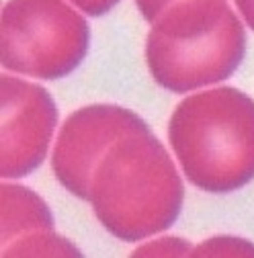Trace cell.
<instances>
[{
  "mask_svg": "<svg viewBox=\"0 0 254 258\" xmlns=\"http://www.w3.org/2000/svg\"><path fill=\"white\" fill-rule=\"evenodd\" d=\"M184 186L152 132L119 140L99 162L88 201L101 225L123 242L156 236L176 221Z\"/></svg>",
  "mask_w": 254,
  "mask_h": 258,
  "instance_id": "6da1fadb",
  "label": "cell"
},
{
  "mask_svg": "<svg viewBox=\"0 0 254 258\" xmlns=\"http://www.w3.org/2000/svg\"><path fill=\"white\" fill-rule=\"evenodd\" d=\"M168 140L201 190L232 192L254 178V101L238 88L186 96L170 117Z\"/></svg>",
  "mask_w": 254,
  "mask_h": 258,
  "instance_id": "7a4b0ae2",
  "label": "cell"
},
{
  "mask_svg": "<svg viewBox=\"0 0 254 258\" xmlns=\"http://www.w3.org/2000/svg\"><path fill=\"white\" fill-rule=\"evenodd\" d=\"M244 55V25L226 0H178L152 23L146 39L152 78L172 92L230 78Z\"/></svg>",
  "mask_w": 254,
  "mask_h": 258,
  "instance_id": "3957f363",
  "label": "cell"
},
{
  "mask_svg": "<svg viewBox=\"0 0 254 258\" xmlns=\"http://www.w3.org/2000/svg\"><path fill=\"white\" fill-rule=\"evenodd\" d=\"M90 29L66 0H9L3 9V66L9 72L55 80L86 57Z\"/></svg>",
  "mask_w": 254,
  "mask_h": 258,
  "instance_id": "277c9868",
  "label": "cell"
},
{
  "mask_svg": "<svg viewBox=\"0 0 254 258\" xmlns=\"http://www.w3.org/2000/svg\"><path fill=\"white\" fill-rule=\"evenodd\" d=\"M150 132L148 123L117 105H88L64 121L51 154L53 174L74 197L86 199L103 156L125 136Z\"/></svg>",
  "mask_w": 254,
  "mask_h": 258,
  "instance_id": "5b68a950",
  "label": "cell"
},
{
  "mask_svg": "<svg viewBox=\"0 0 254 258\" xmlns=\"http://www.w3.org/2000/svg\"><path fill=\"white\" fill-rule=\"evenodd\" d=\"M0 92V176L21 178L43 164L57 125V107L43 86L11 74L3 76Z\"/></svg>",
  "mask_w": 254,
  "mask_h": 258,
  "instance_id": "8992f818",
  "label": "cell"
},
{
  "mask_svg": "<svg viewBox=\"0 0 254 258\" xmlns=\"http://www.w3.org/2000/svg\"><path fill=\"white\" fill-rule=\"evenodd\" d=\"M3 215H0V246L43 230H53V215L45 201L23 184L3 182Z\"/></svg>",
  "mask_w": 254,
  "mask_h": 258,
  "instance_id": "52a82bcc",
  "label": "cell"
},
{
  "mask_svg": "<svg viewBox=\"0 0 254 258\" xmlns=\"http://www.w3.org/2000/svg\"><path fill=\"white\" fill-rule=\"evenodd\" d=\"M3 256H80V250L70 240L53 234L51 230H43L15 240L3 248Z\"/></svg>",
  "mask_w": 254,
  "mask_h": 258,
  "instance_id": "ba28073f",
  "label": "cell"
},
{
  "mask_svg": "<svg viewBox=\"0 0 254 258\" xmlns=\"http://www.w3.org/2000/svg\"><path fill=\"white\" fill-rule=\"evenodd\" d=\"M190 256H254V244L236 236H215L195 246Z\"/></svg>",
  "mask_w": 254,
  "mask_h": 258,
  "instance_id": "9c48e42d",
  "label": "cell"
},
{
  "mask_svg": "<svg viewBox=\"0 0 254 258\" xmlns=\"http://www.w3.org/2000/svg\"><path fill=\"white\" fill-rule=\"evenodd\" d=\"M193 254V246L186 240L166 236V238H158L152 242H146L140 246L134 256H190Z\"/></svg>",
  "mask_w": 254,
  "mask_h": 258,
  "instance_id": "30bf717a",
  "label": "cell"
},
{
  "mask_svg": "<svg viewBox=\"0 0 254 258\" xmlns=\"http://www.w3.org/2000/svg\"><path fill=\"white\" fill-rule=\"evenodd\" d=\"M176 3H178V0H136V7L140 9L142 17L148 23H154L164 11H168Z\"/></svg>",
  "mask_w": 254,
  "mask_h": 258,
  "instance_id": "8fae6325",
  "label": "cell"
},
{
  "mask_svg": "<svg viewBox=\"0 0 254 258\" xmlns=\"http://www.w3.org/2000/svg\"><path fill=\"white\" fill-rule=\"evenodd\" d=\"M70 3L88 17H101L115 9L121 0H70Z\"/></svg>",
  "mask_w": 254,
  "mask_h": 258,
  "instance_id": "7c38bea8",
  "label": "cell"
},
{
  "mask_svg": "<svg viewBox=\"0 0 254 258\" xmlns=\"http://www.w3.org/2000/svg\"><path fill=\"white\" fill-rule=\"evenodd\" d=\"M236 7H238V13L242 17V21L254 29V0H234Z\"/></svg>",
  "mask_w": 254,
  "mask_h": 258,
  "instance_id": "4fadbf2b",
  "label": "cell"
}]
</instances>
